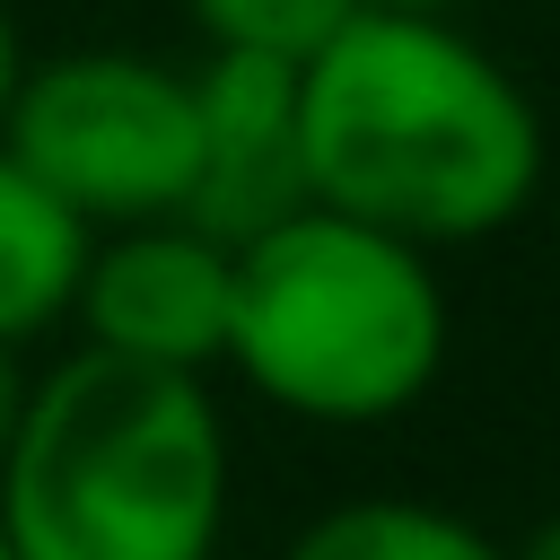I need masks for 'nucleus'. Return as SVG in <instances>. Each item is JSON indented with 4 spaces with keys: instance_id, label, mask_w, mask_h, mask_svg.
Returning a JSON list of instances; mask_svg holds the SVG:
<instances>
[{
    "instance_id": "obj_1",
    "label": "nucleus",
    "mask_w": 560,
    "mask_h": 560,
    "mask_svg": "<svg viewBox=\"0 0 560 560\" xmlns=\"http://www.w3.org/2000/svg\"><path fill=\"white\" fill-rule=\"evenodd\" d=\"M298 158L315 210L438 254L551 192V114L464 18L350 9L298 61Z\"/></svg>"
},
{
    "instance_id": "obj_2",
    "label": "nucleus",
    "mask_w": 560,
    "mask_h": 560,
    "mask_svg": "<svg viewBox=\"0 0 560 560\" xmlns=\"http://www.w3.org/2000/svg\"><path fill=\"white\" fill-rule=\"evenodd\" d=\"M236 516V438L210 385L96 350L26 376L0 455L9 560H219Z\"/></svg>"
},
{
    "instance_id": "obj_3",
    "label": "nucleus",
    "mask_w": 560,
    "mask_h": 560,
    "mask_svg": "<svg viewBox=\"0 0 560 560\" xmlns=\"http://www.w3.org/2000/svg\"><path fill=\"white\" fill-rule=\"evenodd\" d=\"M446 350L455 306L438 254L402 236H376L306 201L228 254L219 368H236L245 394H262L289 420L385 429L446 376Z\"/></svg>"
},
{
    "instance_id": "obj_4",
    "label": "nucleus",
    "mask_w": 560,
    "mask_h": 560,
    "mask_svg": "<svg viewBox=\"0 0 560 560\" xmlns=\"http://www.w3.org/2000/svg\"><path fill=\"white\" fill-rule=\"evenodd\" d=\"M0 149L88 236L184 219L192 192V70L131 44H70L26 61Z\"/></svg>"
},
{
    "instance_id": "obj_5",
    "label": "nucleus",
    "mask_w": 560,
    "mask_h": 560,
    "mask_svg": "<svg viewBox=\"0 0 560 560\" xmlns=\"http://www.w3.org/2000/svg\"><path fill=\"white\" fill-rule=\"evenodd\" d=\"M70 324H79V350H96V359L210 385V368L228 350V245H210L184 219L114 228L88 245Z\"/></svg>"
},
{
    "instance_id": "obj_6",
    "label": "nucleus",
    "mask_w": 560,
    "mask_h": 560,
    "mask_svg": "<svg viewBox=\"0 0 560 560\" xmlns=\"http://www.w3.org/2000/svg\"><path fill=\"white\" fill-rule=\"evenodd\" d=\"M306 210V158H298V70L289 61H245V52H201L192 70V192L184 228L210 245H254Z\"/></svg>"
},
{
    "instance_id": "obj_7",
    "label": "nucleus",
    "mask_w": 560,
    "mask_h": 560,
    "mask_svg": "<svg viewBox=\"0 0 560 560\" xmlns=\"http://www.w3.org/2000/svg\"><path fill=\"white\" fill-rule=\"evenodd\" d=\"M88 219H70L9 149H0V341L26 350L35 332L70 324L88 280Z\"/></svg>"
},
{
    "instance_id": "obj_8",
    "label": "nucleus",
    "mask_w": 560,
    "mask_h": 560,
    "mask_svg": "<svg viewBox=\"0 0 560 560\" xmlns=\"http://www.w3.org/2000/svg\"><path fill=\"white\" fill-rule=\"evenodd\" d=\"M280 560H508V542L446 508V499H411V490H359V499H332L315 508Z\"/></svg>"
},
{
    "instance_id": "obj_9",
    "label": "nucleus",
    "mask_w": 560,
    "mask_h": 560,
    "mask_svg": "<svg viewBox=\"0 0 560 560\" xmlns=\"http://www.w3.org/2000/svg\"><path fill=\"white\" fill-rule=\"evenodd\" d=\"M359 0H184V18L201 26L210 52H245V61H306Z\"/></svg>"
},
{
    "instance_id": "obj_10",
    "label": "nucleus",
    "mask_w": 560,
    "mask_h": 560,
    "mask_svg": "<svg viewBox=\"0 0 560 560\" xmlns=\"http://www.w3.org/2000/svg\"><path fill=\"white\" fill-rule=\"evenodd\" d=\"M26 61H35V52H26V35H18V18L0 9V122H9V105H18V79H26Z\"/></svg>"
},
{
    "instance_id": "obj_11",
    "label": "nucleus",
    "mask_w": 560,
    "mask_h": 560,
    "mask_svg": "<svg viewBox=\"0 0 560 560\" xmlns=\"http://www.w3.org/2000/svg\"><path fill=\"white\" fill-rule=\"evenodd\" d=\"M18 411H26V359L0 341V455H9V429H18Z\"/></svg>"
},
{
    "instance_id": "obj_12",
    "label": "nucleus",
    "mask_w": 560,
    "mask_h": 560,
    "mask_svg": "<svg viewBox=\"0 0 560 560\" xmlns=\"http://www.w3.org/2000/svg\"><path fill=\"white\" fill-rule=\"evenodd\" d=\"M508 560H560V508H551V516H542L525 542H508Z\"/></svg>"
},
{
    "instance_id": "obj_13",
    "label": "nucleus",
    "mask_w": 560,
    "mask_h": 560,
    "mask_svg": "<svg viewBox=\"0 0 560 560\" xmlns=\"http://www.w3.org/2000/svg\"><path fill=\"white\" fill-rule=\"evenodd\" d=\"M359 9H402V18H455V9H472V0H359Z\"/></svg>"
},
{
    "instance_id": "obj_14",
    "label": "nucleus",
    "mask_w": 560,
    "mask_h": 560,
    "mask_svg": "<svg viewBox=\"0 0 560 560\" xmlns=\"http://www.w3.org/2000/svg\"><path fill=\"white\" fill-rule=\"evenodd\" d=\"M551 184H560V131H551Z\"/></svg>"
},
{
    "instance_id": "obj_15",
    "label": "nucleus",
    "mask_w": 560,
    "mask_h": 560,
    "mask_svg": "<svg viewBox=\"0 0 560 560\" xmlns=\"http://www.w3.org/2000/svg\"><path fill=\"white\" fill-rule=\"evenodd\" d=\"M0 560H9V542H0Z\"/></svg>"
}]
</instances>
